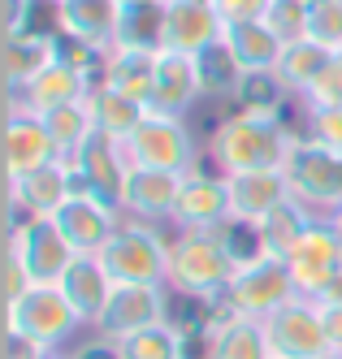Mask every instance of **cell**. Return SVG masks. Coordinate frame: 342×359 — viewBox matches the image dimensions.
Masks as SVG:
<instances>
[{
    "label": "cell",
    "instance_id": "obj_12",
    "mask_svg": "<svg viewBox=\"0 0 342 359\" xmlns=\"http://www.w3.org/2000/svg\"><path fill=\"white\" fill-rule=\"evenodd\" d=\"M221 221H230V187L225 173H217L213 165H195L182 173L178 187V203H173V229H217Z\"/></svg>",
    "mask_w": 342,
    "mask_h": 359
},
{
    "label": "cell",
    "instance_id": "obj_34",
    "mask_svg": "<svg viewBox=\"0 0 342 359\" xmlns=\"http://www.w3.org/2000/svg\"><path fill=\"white\" fill-rule=\"evenodd\" d=\"M121 359H191V342L173 325H156L135 338H121Z\"/></svg>",
    "mask_w": 342,
    "mask_h": 359
},
{
    "label": "cell",
    "instance_id": "obj_3",
    "mask_svg": "<svg viewBox=\"0 0 342 359\" xmlns=\"http://www.w3.org/2000/svg\"><path fill=\"white\" fill-rule=\"evenodd\" d=\"M282 177L291 187V199H299L317 217H329L334 208H342V151L317 143L303 126L295 130L291 151L282 161Z\"/></svg>",
    "mask_w": 342,
    "mask_h": 359
},
{
    "label": "cell",
    "instance_id": "obj_45",
    "mask_svg": "<svg viewBox=\"0 0 342 359\" xmlns=\"http://www.w3.org/2000/svg\"><path fill=\"white\" fill-rule=\"evenodd\" d=\"M325 225L334 229V234H338V243H342V208H334V212L325 217Z\"/></svg>",
    "mask_w": 342,
    "mask_h": 359
},
{
    "label": "cell",
    "instance_id": "obj_9",
    "mask_svg": "<svg viewBox=\"0 0 342 359\" xmlns=\"http://www.w3.org/2000/svg\"><path fill=\"white\" fill-rule=\"evenodd\" d=\"M169 312H173V294L169 286H126V281H117L109 303H104L100 320L91 325L96 333H104V338H135V333L143 329H156V325H169Z\"/></svg>",
    "mask_w": 342,
    "mask_h": 359
},
{
    "label": "cell",
    "instance_id": "obj_14",
    "mask_svg": "<svg viewBox=\"0 0 342 359\" xmlns=\"http://www.w3.org/2000/svg\"><path fill=\"white\" fill-rule=\"evenodd\" d=\"M286 269H291V281H295V290L303 299H321L329 290V281L342 273V243H338L334 229L325 225V217L291 247Z\"/></svg>",
    "mask_w": 342,
    "mask_h": 359
},
{
    "label": "cell",
    "instance_id": "obj_20",
    "mask_svg": "<svg viewBox=\"0 0 342 359\" xmlns=\"http://www.w3.org/2000/svg\"><path fill=\"white\" fill-rule=\"evenodd\" d=\"M191 359H273V355H269V338L260 320L221 312L208 325L204 338L191 342Z\"/></svg>",
    "mask_w": 342,
    "mask_h": 359
},
{
    "label": "cell",
    "instance_id": "obj_37",
    "mask_svg": "<svg viewBox=\"0 0 342 359\" xmlns=\"http://www.w3.org/2000/svg\"><path fill=\"white\" fill-rule=\"evenodd\" d=\"M265 27H269L282 43L308 39V0H269Z\"/></svg>",
    "mask_w": 342,
    "mask_h": 359
},
{
    "label": "cell",
    "instance_id": "obj_42",
    "mask_svg": "<svg viewBox=\"0 0 342 359\" xmlns=\"http://www.w3.org/2000/svg\"><path fill=\"white\" fill-rule=\"evenodd\" d=\"M321 325H325V346L342 351V303H321Z\"/></svg>",
    "mask_w": 342,
    "mask_h": 359
},
{
    "label": "cell",
    "instance_id": "obj_10",
    "mask_svg": "<svg viewBox=\"0 0 342 359\" xmlns=\"http://www.w3.org/2000/svg\"><path fill=\"white\" fill-rule=\"evenodd\" d=\"M126 221V212L117 203L100 199L91 191H74L57 212H52V225L61 229V238L78 251V255H100L104 243L117 234V225Z\"/></svg>",
    "mask_w": 342,
    "mask_h": 359
},
{
    "label": "cell",
    "instance_id": "obj_30",
    "mask_svg": "<svg viewBox=\"0 0 342 359\" xmlns=\"http://www.w3.org/2000/svg\"><path fill=\"white\" fill-rule=\"evenodd\" d=\"M317 221H321V217L312 212V208H303L299 199H282L277 208L256 225V234H260V247H265V255H277V260H286V255H291V247H295Z\"/></svg>",
    "mask_w": 342,
    "mask_h": 359
},
{
    "label": "cell",
    "instance_id": "obj_4",
    "mask_svg": "<svg viewBox=\"0 0 342 359\" xmlns=\"http://www.w3.org/2000/svg\"><path fill=\"white\" fill-rule=\"evenodd\" d=\"M100 260L113 273V281H126V286H165V277H169V234L152 221L126 217L117 225V234L104 243Z\"/></svg>",
    "mask_w": 342,
    "mask_h": 359
},
{
    "label": "cell",
    "instance_id": "obj_7",
    "mask_svg": "<svg viewBox=\"0 0 342 359\" xmlns=\"http://www.w3.org/2000/svg\"><path fill=\"white\" fill-rule=\"evenodd\" d=\"M291 299H299V290L291 281L286 260H277V255H256V260L239 264L234 277H230V286H225V294H221L225 312L247 316V320H269Z\"/></svg>",
    "mask_w": 342,
    "mask_h": 359
},
{
    "label": "cell",
    "instance_id": "obj_18",
    "mask_svg": "<svg viewBox=\"0 0 342 359\" xmlns=\"http://www.w3.org/2000/svg\"><path fill=\"white\" fill-rule=\"evenodd\" d=\"M70 195H74V165L70 161H52V165L9 182V221H18V217H52Z\"/></svg>",
    "mask_w": 342,
    "mask_h": 359
},
{
    "label": "cell",
    "instance_id": "obj_40",
    "mask_svg": "<svg viewBox=\"0 0 342 359\" xmlns=\"http://www.w3.org/2000/svg\"><path fill=\"white\" fill-rule=\"evenodd\" d=\"M65 359H121V342H113V338H104V333L91 329V338L74 342L65 351Z\"/></svg>",
    "mask_w": 342,
    "mask_h": 359
},
{
    "label": "cell",
    "instance_id": "obj_24",
    "mask_svg": "<svg viewBox=\"0 0 342 359\" xmlns=\"http://www.w3.org/2000/svg\"><path fill=\"white\" fill-rule=\"evenodd\" d=\"M221 31H225V22L217 18V9L208 5V0H169L165 5V43L161 48L195 57L199 48L217 43Z\"/></svg>",
    "mask_w": 342,
    "mask_h": 359
},
{
    "label": "cell",
    "instance_id": "obj_21",
    "mask_svg": "<svg viewBox=\"0 0 342 359\" xmlns=\"http://www.w3.org/2000/svg\"><path fill=\"white\" fill-rule=\"evenodd\" d=\"M199 79H195V57L173 53V48H156V87H152V109L187 117L199 104Z\"/></svg>",
    "mask_w": 342,
    "mask_h": 359
},
{
    "label": "cell",
    "instance_id": "obj_16",
    "mask_svg": "<svg viewBox=\"0 0 342 359\" xmlns=\"http://www.w3.org/2000/svg\"><path fill=\"white\" fill-rule=\"evenodd\" d=\"M70 165H74V191H91V195L109 199V203L121 199L130 161H126V147H121L117 139H109V135L96 130Z\"/></svg>",
    "mask_w": 342,
    "mask_h": 359
},
{
    "label": "cell",
    "instance_id": "obj_15",
    "mask_svg": "<svg viewBox=\"0 0 342 359\" xmlns=\"http://www.w3.org/2000/svg\"><path fill=\"white\" fill-rule=\"evenodd\" d=\"M52 161H61V151L52 143L44 117L5 104V173H9V182L52 165Z\"/></svg>",
    "mask_w": 342,
    "mask_h": 359
},
{
    "label": "cell",
    "instance_id": "obj_28",
    "mask_svg": "<svg viewBox=\"0 0 342 359\" xmlns=\"http://www.w3.org/2000/svg\"><path fill=\"white\" fill-rule=\"evenodd\" d=\"M221 39L230 43V53L239 57V65L247 74H269L277 69V57H282V39L265 27V18H251V22H230L221 31Z\"/></svg>",
    "mask_w": 342,
    "mask_h": 359
},
{
    "label": "cell",
    "instance_id": "obj_1",
    "mask_svg": "<svg viewBox=\"0 0 342 359\" xmlns=\"http://www.w3.org/2000/svg\"><path fill=\"white\" fill-rule=\"evenodd\" d=\"M299 126H286L282 113H251L234 109L217 117L213 135H208V165L217 173H251V169H282L286 151H291Z\"/></svg>",
    "mask_w": 342,
    "mask_h": 359
},
{
    "label": "cell",
    "instance_id": "obj_38",
    "mask_svg": "<svg viewBox=\"0 0 342 359\" xmlns=\"http://www.w3.org/2000/svg\"><path fill=\"white\" fill-rule=\"evenodd\" d=\"M299 104H303V113H312V109H338L342 104V53L329 61V69L312 83V91L299 100Z\"/></svg>",
    "mask_w": 342,
    "mask_h": 359
},
{
    "label": "cell",
    "instance_id": "obj_17",
    "mask_svg": "<svg viewBox=\"0 0 342 359\" xmlns=\"http://www.w3.org/2000/svg\"><path fill=\"white\" fill-rule=\"evenodd\" d=\"M121 13V0H61V5H52V31L61 39H78L109 53Z\"/></svg>",
    "mask_w": 342,
    "mask_h": 359
},
{
    "label": "cell",
    "instance_id": "obj_26",
    "mask_svg": "<svg viewBox=\"0 0 342 359\" xmlns=\"http://www.w3.org/2000/svg\"><path fill=\"white\" fill-rule=\"evenodd\" d=\"M96 79L152 109L156 53H143V48H109V53H104V61H100V74H96Z\"/></svg>",
    "mask_w": 342,
    "mask_h": 359
},
{
    "label": "cell",
    "instance_id": "obj_22",
    "mask_svg": "<svg viewBox=\"0 0 342 359\" xmlns=\"http://www.w3.org/2000/svg\"><path fill=\"white\" fill-rule=\"evenodd\" d=\"M230 221H247L260 225L282 199H291V187H286L282 169H251V173H230Z\"/></svg>",
    "mask_w": 342,
    "mask_h": 359
},
{
    "label": "cell",
    "instance_id": "obj_47",
    "mask_svg": "<svg viewBox=\"0 0 342 359\" xmlns=\"http://www.w3.org/2000/svg\"><path fill=\"white\" fill-rule=\"evenodd\" d=\"M317 359H342V351H325V355H317Z\"/></svg>",
    "mask_w": 342,
    "mask_h": 359
},
{
    "label": "cell",
    "instance_id": "obj_39",
    "mask_svg": "<svg viewBox=\"0 0 342 359\" xmlns=\"http://www.w3.org/2000/svg\"><path fill=\"white\" fill-rule=\"evenodd\" d=\"M299 126H303V130L317 139V143L342 151V104H338V109H312V113H303Z\"/></svg>",
    "mask_w": 342,
    "mask_h": 359
},
{
    "label": "cell",
    "instance_id": "obj_33",
    "mask_svg": "<svg viewBox=\"0 0 342 359\" xmlns=\"http://www.w3.org/2000/svg\"><path fill=\"white\" fill-rule=\"evenodd\" d=\"M161 43H165V5H143V9L121 13L113 48H143V53H156Z\"/></svg>",
    "mask_w": 342,
    "mask_h": 359
},
{
    "label": "cell",
    "instance_id": "obj_25",
    "mask_svg": "<svg viewBox=\"0 0 342 359\" xmlns=\"http://www.w3.org/2000/svg\"><path fill=\"white\" fill-rule=\"evenodd\" d=\"M57 286L70 299V307L78 312V320L91 329L100 320V312H104V303H109V294H113L117 281H113L109 269H104L100 255H74L70 269H65V277L57 281Z\"/></svg>",
    "mask_w": 342,
    "mask_h": 359
},
{
    "label": "cell",
    "instance_id": "obj_46",
    "mask_svg": "<svg viewBox=\"0 0 342 359\" xmlns=\"http://www.w3.org/2000/svg\"><path fill=\"white\" fill-rule=\"evenodd\" d=\"M143 5H169V0H121V9H143Z\"/></svg>",
    "mask_w": 342,
    "mask_h": 359
},
{
    "label": "cell",
    "instance_id": "obj_31",
    "mask_svg": "<svg viewBox=\"0 0 342 359\" xmlns=\"http://www.w3.org/2000/svg\"><path fill=\"white\" fill-rule=\"evenodd\" d=\"M338 53H329V48H321V43H312V39H295V43H286L282 48V57H277V79H282V87L291 91L295 100H303L308 91H312V83L321 79V74L329 69V61H334Z\"/></svg>",
    "mask_w": 342,
    "mask_h": 359
},
{
    "label": "cell",
    "instance_id": "obj_48",
    "mask_svg": "<svg viewBox=\"0 0 342 359\" xmlns=\"http://www.w3.org/2000/svg\"><path fill=\"white\" fill-rule=\"evenodd\" d=\"M44 359H65V351H57V355H44Z\"/></svg>",
    "mask_w": 342,
    "mask_h": 359
},
{
    "label": "cell",
    "instance_id": "obj_5",
    "mask_svg": "<svg viewBox=\"0 0 342 359\" xmlns=\"http://www.w3.org/2000/svg\"><path fill=\"white\" fill-rule=\"evenodd\" d=\"M126 161L139 165V169H165V173H187L204 161V151L191 135L187 117H173V113H156L147 109V117L135 126V135L126 143Z\"/></svg>",
    "mask_w": 342,
    "mask_h": 359
},
{
    "label": "cell",
    "instance_id": "obj_49",
    "mask_svg": "<svg viewBox=\"0 0 342 359\" xmlns=\"http://www.w3.org/2000/svg\"><path fill=\"white\" fill-rule=\"evenodd\" d=\"M48 5H61V0H48Z\"/></svg>",
    "mask_w": 342,
    "mask_h": 359
},
{
    "label": "cell",
    "instance_id": "obj_36",
    "mask_svg": "<svg viewBox=\"0 0 342 359\" xmlns=\"http://www.w3.org/2000/svg\"><path fill=\"white\" fill-rule=\"evenodd\" d=\"M308 39L342 53V0H308Z\"/></svg>",
    "mask_w": 342,
    "mask_h": 359
},
{
    "label": "cell",
    "instance_id": "obj_19",
    "mask_svg": "<svg viewBox=\"0 0 342 359\" xmlns=\"http://www.w3.org/2000/svg\"><path fill=\"white\" fill-rule=\"evenodd\" d=\"M178 187H182V173H165V169H139V165H130L117 208H121L126 217H135V221L169 225V221H173V203H178Z\"/></svg>",
    "mask_w": 342,
    "mask_h": 359
},
{
    "label": "cell",
    "instance_id": "obj_41",
    "mask_svg": "<svg viewBox=\"0 0 342 359\" xmlns=\"http://www.w3.org/2000/svg\"><path fill=\"white\" fill-rule=\"evenodd\" d=\"M208 5L217 9V18L225 22H251V18H265V9H269V0H208Z\"/></svg>",
    "mask_w": 342,
    "mask_h": 359
},
{
    "label": "cell",
    "instance_id": "obj_6",
    "mask_svg": "<svg viewBox=\"0 0 342 359\" xmlns=\"http://www.w3.org/2000/svg\"><path fill=\"white\" fill-rule=\"evenodd\" d=\"M5 325H9V333H22V338H31L35 346L52 351V355L65 351L78 329H87L70 307V299L61 294V286H31L13 303H5Z\"/></svg>",
    "mask_w": 342,
    "mask_h": 359
},
{
    "label": "cell",
    "instance_id": "obj_43",
    "mask_svg": "<svg viewBox=\"0 0 342 359\" xmlns=\"http://www.w3.org/2000/svg\"><path fill=\"white\" fill-rule=\"evenodd\" d=\"M44 355H52V351L35 346L31 338H22V333H9V351H5V359H44Z\"/></svg>",
    "mask_w": 342,
    "mask_h": 359
},
{
    "label": "cell",
    "instance_id": "obj_23",
    "mask_svg": "<svg viewBox=\"0 0 342 359\" xmlns=\"http://www.w3.org/2000/svg\"><path fill=\"white\" fill-rule=\"evenodd\" d=\"M61 53V35L57 31H18L5 35L0 43V65H5V91L18 95L39 69H48Z\"/></svg>",
    "mask_w": 342,
    "mask_h": 359
},
{
    "label": "cell",
    "instance_id": "obj_44",
    "mask_svg": "<svg viewBox=\"0 0 342 359\" xmlns=\"http://www.w3.org/2000/svg\"><path fill=\"white\" fill-rule=\"evenodd\" d=\"M321 303H342V273H338V277L329 281V290L321 294Z\"/></svg>",
    "mask_w": 342,
    "mask_h": 359
},
{
    "label": "cell",
    "instance_id": "obj_32",
    "mask_svg": "<svg viewBox=\"0 0 342 359\" xmlns=\"http://www.w3.org/2000/svg\"><path fill=\"white\" fill-rule=\"evenodd\" d=\"M44 126H48L52 143H57L61 161H74L78 151H83V143L96 135V121H91L87 104H65V109H52V113H44Z\"/></svg>",
    "mask_w": 342,
    "mask_h": 359
},
{
    "label": "cell",
    "instance_id": "obj_2",
    "mask_svg": "<svg viewBox=\"0 0 342 359\" xmlns=\"http://www.w3.org/2000/svg\"><path fill=\"white\" fill-rule=\"evenodd\" d=\"M234 269L239 264H234V255L221 243L217 229H173L169 234V277H165V286L173 294L221 303Z\"/></svg>",
    "mask_w": 342,
    "mask_h": 359
},
{
    "label": "cell",
    "instance_id": "obj_29",
    "mask_svg": "<svg viewBox=\"0 0 342 359\" xmlns=\"http://www.w3.org/2000/svg\"><path fill=\"white\" fill-rule=\"evenodd\" d=\"M195 79H199V95L204 100H239L247 69L239 65V57L230 53V43L217 39L195 53Z\"/></svg>",
    "mask_w": 342,
    "mask_h": 359
},
{
    "label": "cell",
    "instance_id": "obj_8",
    "mask_svg": "<svg viewBox=\"0 0 342 359\" xmlns=\"http://www.w3.org/2000/svg\"><path fill=\"white\" fill-rule=\"evenodd\" d=\"M5 251L22 264V273L31 277V286H57L65 277V269H70V260L78 255L61 238V229L52 225V217H18V221H9V247Z\"/></svg>",
    "mask_w": 342,
    "mask_h": 359
},
{
    "label": "cell",
    "instance_id": "obj_11",
    "mask_svg": "<svg viewBox=\"0 0 342 359\" xmlns=\"http://www.w3.org/2000/svg\"><path fill=\"white\" fill-rule=\"evenodd\" d=\"M265 325V338H269V355L273 359H317L325 355V325H321V303L317 299H291L273 312Z\"/></svg>",
    "mask_w": 342,
    "mask_h": 359
},
{
    "label": "cell",
    "instance_id": "obj_27",
    "mask_svg": "<svg viewBox=\"0 0 342 359\" xmlns=\"http://www.w3.org/2000/svg\"><path fill=\"white\" fill-rule=\"evenodd\" d=\"M87 113H91V121H96V130L100 135H109V139H117V143H126L130 135H135V126L147 117V104H139V100H130V95H121L117 87H109V83H91V91H87Z\"/></svg>",
    "mask_w": 342,
    "mask_h": 359
},
{
    "label": "cell",
    "instance_id": "obj_35",
    "mask_svg": "<svg viewBox=\"0 0 342 359\" xmlns=\"http://www.w3.org/2000/svg\"><path fill=\"white\" fill-rule=\"evenodd\" d=\"M286 100H291V91H286V87H282V79L269 69V74H247L239 100H234V109H251V113H282Z\"/></svg>",
    "mask_w": 342,
    "mask_h": 359
},
{
    "label": "cell",
    "instance_id": "obj_13",
    "mask_svg": "<svg viewBox=\"0 0 342 359\" xmlns=\"http://www.w3.org/2000/svg\"><path fill=\"white\" fill-rule=\"evenodd\" d=\"M91 83H96V74H91V69L74 65L70 57H61V53H57V61H52L48 69H39L35 79L18 91V95H9V100H5V104H13V109H26V113L44 117V113H52V109L83 104L87 91H91Z\"/></svg>",
    "mask_w": 342,
    "mask_h": 359
}]
</instances>
